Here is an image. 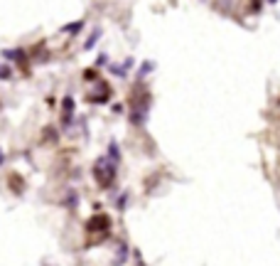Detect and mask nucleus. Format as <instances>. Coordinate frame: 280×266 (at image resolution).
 <instances>
[{"label":"nucleus","mask_w":280,"mask_h":266,"mask_svg":"<svg viewBox=\"0 0 280 266\" xmlns=\"http://www.w3.org/2000/svg\"><path fill=\"white\" fill-rule=\"evenodd\" d=\"M116 163H111L106 155H101V158H96V163H94V180L98 182V187H104V190H108L113 187V182H116Z\"/></svg>","instance_id":"obj_1"},{"label":"nucleus","mask_w":280,"mask_h":266,"mask_svg":"<svg viewBox=\"0 0 280 266\" xmlns=\"http://www.w3.org/2000/svg\"><path fill=\"white\" fill-rule=\"evenodd\" d=\"M148 109H150V94L148 91H138L133 99H130V123L133 126H145L148 121Z\"/></svg>","instance_id":"obj_2"},{"label":"nucleus","mask_w":280,"mask_h":266,"mask_svg":"<svg viewBox=\"0 0 280 266\" xmlns=\"http://www.w3.org/2000/svg\"><path fill=\"white\" fill-rule=\"evenodd\" d=\"M108 229H111V217L104 214V212L94 214V217L86 222V232H108Z\"/></svg>","instance_id":"obj_3"},{"label":"nucleus","mask_w":280,"mask_h":266,"mask_svg":"<svg viewBox=\"0 0 280 266\" xmlns=\"http://www.w3.org/2000/svg\"><path fill=\"white\" fill-rule=\"evenodd\" d=\"M62 121H64V126H69L74 121V96H69V94L62 99Z\"/></svg>","instance_id":"obj_4"},{"label":"nucleus","mask_w":280,"mask_h":266,"mask_svg":"<svg viewBox=\"0 0 280 266\" xmlns=\"http://www.w3.org/2000/svg\"><path fill=\"white\" fill-rule=\"evenodd\" d=\"M111 94L113 91L106 82H98V94L88 96V101H91V104H108V101H111Z\"/></svg>","instance_id":"obj_5"},{"label":"nucleus","mask_w":280,"mask_h":266,"mask_svg":"<svg viewBox=\"0 0 280 266\" xmlns=\"http://www.w3.org/2000/svg\"><path fill=\"white\" fill-rule=\"evenodd\" d=\"M130 67H133V57L123 59L120 64H111V74L113 77H118V79H126L128 72H130Z\"/></svg>","instance_id":"obj_6"},{"label":"nucleus","mask_w":280,"mask_h":266,"mask_svg":"<svg viewBox=\"0 0 280 266\" xmlns=\"http://www.w3.org/2000/svg\"><path fill=\"white\" fill-rule=\"evenodd\" d=\"M152 69H155V62H152V59H145V62H142V64L138 67V72H136L138 82H142V79H145V77H148V74H150Z\"/></svg>","instance_id":"obj_7"},{"label":"nucleus","mask_w":280,"mask_h":266,"mask_svg":"<svg viewBox=\"0 0 280 266\" xmlns=\"http://www.w3.org/2000/svg\"><path fill=\"white\" fill-rule=\"evenodd\" d=\"M106 158H108L111 163H116V165L120 163V146H118L116 141H111V143H108V153H106Z\"/></svg>","instance_id":"obj_8"},{"label":"nucleus","mask_w":280,"mask_h":266,"mask_svg":"<svg viewBox=\"0 0 280 266\" xmlns=\"http://www.w3.org/2000/svg\"><path fill=\"white\" fill-rule=\"evenodd\" d=\"M126 259H128V244H120V246H118V256L113 259V266H123Z\"/></svg>","instance_id":"obj_9"},{"label":"nucleus","mask_w":280,"mask_h":266,"mask_svg":"<svg viewBox=\"0 0 280 266\" xmlns=\"http://www.w3.org/2000/svg\"><path fill=\"white\" fill-rule=\"evenodd\" d=\"M101 35H104V30H101V28L94 30V32H91V37H88V40L84 42V50H94V45L101 40Z\"/></svg>","instance_id":"obj_10"},{"label":"nucleus","mask_w":280,"mask_h":266,"mask_svg":"<svg viewBox=\"0 0 280 266\" xmlns=\"http://www.w3.org/2000/svg\"><path fill=\"white\" fill-rule=\"evenodd\" d=\"M2 55H5L8 59H15V62H20V64L28 59V57H25V50H5Z\"/></svg>","instance_id":"obj_11"},{"label":"nucleus","mask_w":280,"mask_h":266,"mask_svg":"<svg viewBox=\"0 0 280 266\" xmlns=\"http://www.w3.org/2000/svg\"><path fill=\"white\" fill-rule=\"evenodd\" d=\"M82 28H84V23H82V20H76V23H72V25H64L62 32H72V35H76V32H82Z\"/></svg>","instance_id":"obj_12"},{"label":"nucleus","mask_w":280,"mask_h":266,"mask_svg":"<svg viewBox=\"0 0 280 266\" xmlns=\"http://www.w3.org/2000/svg\"><path fill=\"white\" fill-rule=\"evenodd\" d=\"M76 205H79V195H76L74 190H69V195H66V207H69V209H74Z\"/></svg>","instance_id":"obj_13"},{"label":"nucleus","mask_w":280,"mask_h":266,"mask_svg":"<svg viewBox=\"0 0 280 266\" xmlns=\"http://www.w3.org/2000/svg\"><path fill=\"white\" fill-rule=\"evenodd\" d=\"M128 200H130V195H128V192H120V197H118V202H116L118 212H123V209L128 207Z\"/></svg>","instance_id":"obj_14"},{"label":"nucleus","mask_w":280,"mask_h":266,"mask_svg":"<svg viewBox=\"0 0 280 266\" xmlns=\"http://www.w3.org/2000/svg\"><path fill=\"white\" fill-rule=\"evenodd\" d=\"M10 77H12V69L8 64H0V82H8Z\"/></svg>","instance_id":"obj_15"},{"label":"nucleus","mask_w":280,"mask_h":266,"mask_svg":"<svg viewBox=\"0 0 280 266\" xmlns=\"http://www.w3.org/2000/svg\"><path fill=\"white\" fill-rule=\"evenodd\" d=\"M84 79H86V82H98L96 69H84Z\"/></svg>","instance_id":"obj_16"},{"label":"nucleus","mask_w":280,"mask_h":266,"mask_svg":"<svg viewBox=\"0 0 280 266\" xmlns=\"http://www.w3.org/2000/svg\"><path fill=\"white\" fill-rule=\"evenodd\" d=\"M106 62H108V55H101V57H98V62H96V64L101 67V64H106Z\"/></svg>","instance_id":"obj_17"},{"label":"nucleus","mask_w":280,"mask_h":266,"mask_svg":"<svg viewBox=\"0 0 280 266\" xmlns=\"http://www.w3.org/2000/svg\"><path fill=\"white\" fill-rule=\"evenodd\" d=\"M2 160H5V155H2V150H0V165H2Z\"/></svg>","instance_id":"obj_18"},{"label":"nucleus","mask_w":280,"mask_h":266,"mask_svg":"<svg viewBox=\"0 0 280 266\" xmlns=\"http://www.w3.org/2000/svg\"><path fill=\"white\" fill-rule=\"evenodd\" d=\"M268 3H270V5H276V3H278V0H268Z\"/></svg>","instance_id":"obj_19"},{"label":"nucleus","mask_w":280,"mask_h":266,"mask_svg":"<svg viewBox=\"0 0 280 266\" xmlns=\"http://www.w3.org/2000/svg\"><path fill=\"white\" fill-rule=\"evenodd\" d=\"M0 109H2V104H0Z\"/></svg>","instance_id":"obj_20"}]
</instances>
